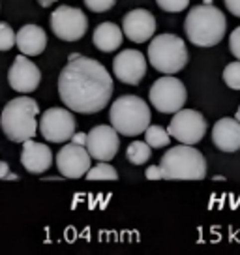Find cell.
I'll return each mask as SVG.
<instances>
[{
	"mask_svg": "<svg viewBox=\"0 0 240 255\" xmlns=\"http://www.w3.org/2000/svg\"><path fill=\"white\" fill-rule=\"evenodd\" d=\"M115 90L109 72L94 58L72 55L58 77V94L70 111L94 115L105 109Z\"/></svg>",
	"mask_w": 240,
	"mask_h": 255,
	"instance_id": "cell-1",
	"label": "cell"
},
{
	"mask_svg": "<svg viewBox=\"0 0 240 255\" xmlns=\"http://www.w3.org/2000/svg\"><path fill=\"white\" fill-rule=\"evenodd\" d=\"M184 30L188 40L197 47H214L225 38L227 19L222 9L214 8L212 4L195 6L186 15Z\"/></svg>",
	"mask_w": 240,
	"mask_h": 255,
	"instance_id": "cell-2",
	"label": "cell"
},
{
	"mask_svg": "<svg viewBox=\"0 0 240 255\" xmlns=\"http://www.w3.org/2000/svg\"><path fill=\"white\" fill-rule=\"evenodd\" d=\"M40 113V105L32 98H15L6 104L0 117V126L4 135L11 143H24L38 133V122L36 117Z\"/></svg>",
	"mask_w": 240,
	"mask_h": 255,
	"instance_id": "cell-3",
	"label": "cell"
},
{
	"mask_svg": "<svg viewBox=\"0 0 240 255\" xmlns=\"http://www.w3.org/2000/svg\"><path fill=\"white\" fill-rule=\"evenodd\" d=\"M165 180H203L207 176V159L193 144L169 148L160 161Z\"/></svg>",
	"mask_w": 240,
	"mask_h": 255,
	"instance_id": "cell-4",
	"label": "cell"
},
{
	"mask_svg": "<svg viewBox=\"0 0 240 255\" xmlns=\"http://www.w3.org/2000/svg\"><path fill=\"white\" fill-rule=\"evenodd\" d=\"M111 126L120 135L137 137L150 126V107L143 98L133 94L120 96L111 105Z\"/></svg>",
	"mask_w": 240,
	"mask_h": 255,
	"instance_id": "cell-5",
	"label": "cell"
},
{
	"mask_svg": "<svg viewBox=\"0 0 240 255\" xmlns=\"http://www.w3.org/2000/svg\"><path fill=\"white\" fill-rule=\"evenodd\" d=\"M148 60L154 70L163 75H175L188 64V49L176 34H160L148 45Z\"/></svg>",
	"mask_w": 240,
	"mask_h": 255,
	"instance_id": "cell-6",
	"label": "cell"
},
{
	"mask_svg": "<svg viewBox=\"0 0 240 255\" xmlns=\"http://www.w3.org/2000/svg\"><path fill=\"white\" fill-rule=\"evenodd\" d=\"M150 104L158 113L163 115H175L184 107L186 100H188V92L182 81H178L173 75H163L158 81H154L148 92Z\"/></svg>",
	"mask_w": 240,
	"mask_h": 255,
	"instance_id": "cell-7",
	"label": "cell"
},
{
	"mask_svg": "<svg viewBox=\"0 0 240 255\" xmlns=\"http://www.w3.org/2000/svg\"><path fill=\"white\" fill-rule=\"evenodd\" d=\"M207 120L195 109H180L169 122V135L175 137L178 143L197 144L207 133Z\"/></svg>",
	"mask_w": 240,
	"mask_h": 255,
	"instance_id": "cell-8",
	"label": "cell"
},
{
	"mask_svg": "<svg viewBox=\"0 0 240 255\" xmlns=\"http://www.w3.org/2000/svg\"><path fill=\"white\" fill-rule=\"evenodd\" d=\"M51 28L58 40L77 41L88 30V19L79 8L60 6L51 13Z\"/></svg>",
	"mask_w": 240,
	"mask_h": 255,
	"instance_id": "cell-9",
	"label": "cell"
},
{
	"mask_svg": "<svg viewBox=\"0 0 240 255\" xmlns=\"http://www.w3.org/2000/svg\"><path fill=\"white\" fill-rule=\"evenodd\" d=\"M75 117L72 115L70 109H62V107H51L41 115L40 120V131L43 139L49 143H66L70 141L72 135L75 133Z\"/></svg>",
	"mask_w": 240,
	"mask_h": 255,
	"instance_id": "cell-10",
	"label": "cell"
},
{
	"mask_svg": "<svg viewBox=\"0 0 240 255\" xmlns=\"http://www.w3.org/2000/svg\"><path fill=\"white\" fill-rule=\"evenodd\" d=\"M119 131L113 126H94L87 135V150L98 161H111L119 152Z\"/></svg>",
	"mask_w": 240,
	"mask_h": 255,
	"instance_id": "cell-11",
	"label": "cell"
},
{
	"mask_svg": "<svg viewBox=\"0 0 240 255\" xmlns=\"http://www.w3.org/2000/svg\"><path fill=\"white\" fill-rule=\"evenodd\" d=\"M92 156L88 154L87 146L70 143L64 144L60 152L56 154V167L60 171V175L66 178H81L87 175L90 169Z\"/></svg>",
	"mask_w": 240,
	"mask_h": 255,
	"instance_id": "cell-12",
	"label": "cell"
},
{
	"mask_svg": "<svg viewBox=\"0 0 240 255\" xmlns=\"http://www.w3.org/2000/svg\"><path fill=\"white\" fill-rule=\"evenodd\" d=\"M113 73L120 83L139 85L141 79L146 75V58L143 53H139L135 49H126L115 56Z\"/></svg>",
	"mask_w": 240,
	"mask_h": 255,
	"instance_id": "cell-13",
	"label": "cell"
},
{
	"mask_svg": "<svg viewBox=\"0 0 240 255\" xmlns=\"http://www.w3.org/2000/svg\"><path fill=\"white\" fill-rule=\"evenodd\" d=\"M40 68L32 60H28L26 55L17 56L8 72L9 87L13 88L15 92H21V94H30V92H34L36 88L40 87Z\"/></svg>",
	"mask_w": 240,
	"mask_h": 255,
	"instance_id": "cell-14",
	"label": "cell"
},
{
	"mask_svg": "<svg viewBox=\"0 0 240 255\" xmlns=\"http://www.w3.org/2000/svg\"><path fill=\"white\" fill-rule=\"evenodd\" d=\"M122 32L129 41L144 43L156 32V17L148 9H131L122 19Z\"/></svg>",
	"mask_w": 240,
	"mask_h": 255,
	"instance_id": "cell-15",
	"label": "cell"
},
{
	"mask_svg": "<svg viewBox=\"0 0 240 255\" xmlns=\"http://www.w3.org/2000/svg\"><path fill=\"white\" fill-rule=\"evenodd\" d=\"M21 163L23 167L32 173V175H41L53 165V152L47 144L36 143L32 139L23 143V152H21Z\"/></svg>",
	"mask_w": 240,
	"mask_h": 255,
	"instance_id": "cell-16",
	"label": "cell"
},
{
	"mask_svg": "<svg viewBox=\"0 0 240 255\" xmlns=\"http://www.w3.org/2000/svg\"><path fill=\"white\" fill-rule=\"evenodd\" d=\"M212 143L222 152L240 150V122L237 119H220L212 128Z\"/></svg>",
	"mask_w": 240,
	"mask_h": 255,
	"instance_id": "cell-17",
	"label": "cell"
},
{
	"mask_svg": "<svg viewBox=\"0 0 240 255\" xmlns=\"http://www.w3.org/2000/svg\"><path fill=\"white\" fill-rule=\"evenodd\" d=\"M15 43L23 55L38 56L47 47V34L38 24H24L15 34Z\"/></svg>",
	"mask_w": 240,
	"mask_h": 255,
	"instance_id": "cell-18",
	"label": "cell"
},
{
	"mask_svg": "<svg viewBox=\"0 0 240 255\" xmlns=\"http://www.w3.org/2000/svg\"><path fill=\"white\" fill-rule=\"evenodd\" d=\"M124 40V32L120 30L119 24L111 23H100L96 26V30L92 34V41L102 53H115L119 51Z\"/></svg>",
	"mask_w": 240,
	"mask_h": 255,
	"instance_id": "cell-19",
	"label": "cell"
},
{
	"mask_svg": "<svg viewBox=\"0 0 240 255\" xmlns=\"http://www.w3.org/2000/svg\"><path fill=\"white\" fill-rule=\"evenodd\" d=\"M152 156V146L146 143V141H133L126 150V158L129 159V163L133 165H143L146 163Z\"/></svg>",
	"mask_w": 240,
	"mask_h": 255,
	"instance_id": "cell-20",
	"label": "cell"
},
{
	"mask_svg": "<svg viewBox=\"0 0 240 255\" xmlns=\"http://www.w3.org/2000/svg\"><path fill=\"white\" fill-rule=\"evenodd\" d=\"M144 141L152 148H163L171 143V135L165 128L161 126H148L144 129Z\"/></svg>",
	"mask_w": 240,
	"mask_h": 255,
	"instance_id": "cell-21",
	"label": "cell"
},
{
	"mask_svg": "<svg viewBox=\"0 0 240 255\" xmlns=\"http://www.w3.org/2000/svg\"><path fill=\"white\" fill-rule=\"evenodd\" d=\"M85 176L88 180H119V173L113 165H109V161H100L98 165L88 169Z\"/></svg>",
	"mask_w": 240,
	"mask_h": 255,
	"instance_id": "cell-22",
	"label": "cell"
},
{
	"mask_svg": "<svg viewBox=\"0 0 240 255\" xmlns=\"http://www.w3.org/2000/svg\"><path fill=\"white\" fill-rule=\"evenodd\" d=\"M224 81L229 88H233V90H240V60H235V62L225 66Z\"/></svg>",
	"mask_w": 240,
	"mask_h": 255,
	"instance_id": "cell-23",
	"label": "cell"
},
{
	"mask_svg": "<svg viewBox=\"0 0 240 255\" xmlns=\"http://www.w3.org/2000/svg\"><path fill=\"white\" fill-rule=\"evenodd\" d=\"M15 45V32L8 23H0V51H9Z\"/></svg>",
	"mask_w": 240,
	"mask_h": 255,
	"instance_id": "cell-24",
	"label": "cell"
},
{
	"mask_svg": "<svg viewBox=\"0 0 240 255\" xmlns=\"http://www.w3.org/2000/svg\"><path fill=\"white\" fill-rule=\"evenodd\" d=\"M156 4L160 6L163 11L169 13H178L190 6V0H156Z\"/></svg>",
	"mask_w": 240,
	"mask_h": 255,
	"instance_id": "cell-25",
	"label": "cell"
},
{
	"mask_svg": "<svg viewBox=\"0 0 240 255\" xmlns=\"http://www.w3.org/2000/svg\"><path fill=\"white\" fill-rule=\"evenodd\" d=\"M117 4V0H85V6L94 13H104L109 11Z\"/></svg>",
	"mask_w": 240,
	"mask_h": 255,
	"instance_id": "cell-26",
	"label": "cell"
},
{
	"mask_svg": "<svg viewBox=\"0 0 240 255\" xmlns=\"http://www.w3.org/2000/svg\"><path fill=\"white\" fill-rule=\"evenodd\" d=\"M229 49H231V53L235 55V58L240 60V26L233 30L231 38H229Z\"/></svg>",
	"mask_w": 240,
	"mask_h": 255,
	"instance_id": "cell-27",
	"label": "cell"
},
{
	"mask_svg": "<svg viewBox=\"0 0 240 255\" xmlns=\"http://www.w3.org/2000/svg\"><path fill=\"white\" fill-rule=\"evenodd\" d=\"M144 176L148 180H163V173H161L160 165H150V167L144 171Z\"/></svg>",
	"mask_w": 240,
	"mask_h": 255,
	"instance_id": "cell-28",
	"label": "cell"
},
{
	"mask_svg": "<svg viewBox=\"0 0 240 255\" xmlns=\"http://www.w3.org/2000/svg\"><path fill=\"white\" fill-rule=\"evenodd\" d=\"M225 8L231 11L233 15L240 17V0H224Z\"/></svg>",
	"mask_w": 240,
	"mask_h": 255,
	"instance_id": "cell-29",
	"label": "cell"
},
{
	"mask_svg": "<svg viewBox=\"0 0 240 255\" xmlns=\"http://www.w3.org/2000/svg\"><path fill=\"white\" fill-rule=\"evenodd\" d=\"M87 135L88 133H83V131H79V133H73L72 135V143H75V144H81V146H87Z\"/></svg>",
	"mask_w": 240,
	"mask_h": 255,
	"instance_id": "cell-30",
	"label": "cell"
},
{
	"mask_svg": "<svg viewBox=\"0 0 240 255\" xmlns=\"http://www.w3.org/2000/svg\"><path fill=\"white\" fill-rule=\"evenodd\" d=\"M8 173H9V165L6 161H0V178L4 180V178L8 176Z\"/></svg>",
	"mask_w": 240,
	"mask_h": 255,
	"instance_id": "cell-31",
	"label": "cell"
},
{
	"mask_svg": "<svg viewBox=\"0 0 240 255\" xmlns=\"http://www.w3.org/2000/svg\"><path fill=\"white\" fill-rule=\"evenodd\" d=\"M38 2L41 4V8H49V6H53V4H55L56 0H38Z\"/></svg>",
	"mask_w": 240,
	"mask_h": 255,
	"instance_id": "cell-32",
	"label": "cell"
},
{
	"mask_svg": "<svg viewBox=\"0 0 240 255\" xmlns=\"http://www.w3.org/2000/svg\"><path fill=\"white\" fill-rule=\"evenodd\" d=\"M235 119H237L240 122V107H239V111H237V117H235Z\"/></svg>",
	"mask_w": 240,
	"mask_h": 255,
	"instance_id": "cell-33",
	"label": "cell"
}]
</instances>
